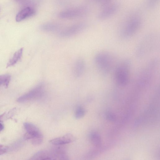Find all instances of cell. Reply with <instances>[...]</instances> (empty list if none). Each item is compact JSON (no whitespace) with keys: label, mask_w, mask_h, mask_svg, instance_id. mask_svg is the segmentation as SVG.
<instances>
[{"label":"cell","mask_w":160,"mask_h":160,"mask_svg":"<svg viewBox=\"0 0 160 160\" xmlns=\"http://www.w3.org/2000/svg\"><path fill=\"white\" fill-rule=\"evenodd\" d=\"M94 62L98 70L104 76L114 71L118 63L115 56L111 52L102 51L94 57Z\"/></svg>","instance_id":"6da1fadb"},{"label":"cell","mask_w":160,"mask_h":160,"mask_svg":"<svg viewBox=\"0 0 160 160\" xmlns=\"http://www.w3.org/2000/svg\"><path fill=\"white\" fill-rule=\"evenodd\" d=\"M131 62L129 59H125L118 63L114 70V79L116 84L124 87L129 82Z\"/></svg>","instance_id":"7a4b0ae2"},{"label":"cell","mask_w":160,"mask_h":160,"mask_svg":"<svg viewBox=\"0 0 160 160\" xmlns=\"http://www.w3.org/2000/svg\"><path fill=\"white\" fill-rule=\"evenodd\" d=\"M158 38L154 34L145 36L140 41L135 51L136 57L142 58L153 51L157 46Z\"/></svg>","instance_id":"3957f363"},{"label":"cell","mask_w":160,"mask_h":160,"mask_svg":"<svg viewBox=\"0 0 160 160\" xmlns=\"http://www.w3.org/2000/svg\"><path fill=\"white\" fill-rule=\"evenodd\" d=\"M141 24V19L137 15H131L127 20L119 32L121 39H127L133 36L138 31Z\"/></svg>","instance_id":"277c9868"},{"label":"cell","mask_w":160,"mask_h":160,"mask_svg":"<svg viewBox=\"0 0 160 160\" xmlns=\"http://www.w3.org/2000/svg\"><path fill=\"white\" fill-rule=\"evenodd\" d=\"M44 91V85L41 83L28 92L19 98L18 101L22 102L41 98L43 95Z\"/></svg>","instance_id":"5b68a950"},{"label":"cell","mask_w":160,"mask_h":160,"mask_svg":"<svg viewBox=\"0 0 160 160\" xmlns=\"http://www.w3.org/2000/svg\"><path fill=\"white\" fill-rule=\"evenodd\" d=\"M102 6L98 16V18L101 20L106 19L111 17L117 12L119 8L118 4L115 2H110Z\"/></svg>","instance_id":"8992f818"},{"label":"cell","mask_w":160,"mask_h":160,"mask_svg":"<svg viewBox=\"0 0 160 160\" xmlns=\"http://www.w3.org/2000/svg\"><path fill=\"white\" fill-rule=\"evenodd\" d=\"M85 25L80 23L73 25L61 31L60 36L62 38H68L73 36L81 32L84 28Z\"/></svg>","instance_id":"52a82bcc"},{"label":"cell","mask_w":160,"mask_h":160,"mask_svg":"<svg viewBox=\"0 0 160 160\" xmlns=\"http://www.w3.org/2000/svg\"><path fill=\"white\" fill-rule=\"evenodd\" d=\"M86 12V9L83 8H74L61 12L59 16L64 18H74L84 15Z\"/></svg>","instance_id":"ba28073f"},{"label":"cell","mask_w":160,"mask_h":160,"mask_svg":"<svg viewBox=\"0 0 160 160\" xmlns=\"http://www.w3.org/2000/svg\"><path fill=\"white\" fill-rule=\"evenodd\" d=\"M24 126L27 132L24 135L25 139H32L42 135L38 128L33 124L25 122Z\"/></svg>","instance_id":"9c48e42d"},{"label":"cell","mask_w":160,"mask_h":160,"mask_svg":"<svg viewBox=\"0 0 160 160\" xmlns=\"http://www.w3.org/2000/svg\"><path fill=\"white\" fill-rule=\"evenodd\" d=\"M62 145H54L50 151L53 157V160H67L68 156L66 150Z\"/></svg>","instance_id":"30bf717a"},{"label":"cell","mask_w":160,"mask_h":160,"mask_svg":"<svg viewBox=\"0 0 160 160\" xmlns=\"http://www.w3.org/2000/svg\"><path fill=\"white\" fill-rule=\"evenodd\" d=\"M75 140V137L72 134L67 133L63 136L52 139L49 142L54 145H63L73 142Z\"/></svg>","instance_id":"8fae6325"},{"label":"cell","mask_w":160,"mask_h":160,"mask_svg":"<svg viewBox=\"0 0 160 160\" xmlns=\"http://www.w3.org/2000/svg\"><path fill=\"white\" fill-rule=\"evenodd\" d=\"M35 13V9L32 7L27 6L19 12L16 17L17 22H20L34 15Z\"/></svg>","instance_id":"7c38bea8"},{"label":"cell","mask_w":160,"mask_h":160,"mask_svg":"<svg viewBox=\"0 0 160 160\" xmlns=\"http://www.w3.org/2000/svg\"><path fill=\"white\" fill-rule=\"evenodd\" d=\"M85 69V63L82 59H79L75 62L73 68V74L76 78L81 77L84 73Z\"/></svg>","instance_id":"4fadbf2b"},{"label":"cell","mask_w":160,"mask_h":160,"mask_svg":"<svg viewBox=\"0 0 160 160\" xmlns=\"http://www.w3.org/2000/svg\"><path fill=\"white\" fill-rule=\"evenodd\" d=\"M31 160H53L50 151L46 150L40 151L35 153L30 159Z\"/></svg>","instance_id":"5bb4252c"},{"label":"cell","mask_w":160,"mask_h":160,"mask_svg":"<svg viewBox=\"0 0 160 160\" xmlns=\"http://www.w3.org/2000/svg\"><path fill=\"white\" fill-rule=\"evenodd\" d=\"M23 51V48H22L14 53L12 57L8 62L6 68L14 65L21 59L22 54Z\"/></svg>","instance_id":"9a60e30c"},{"label":"cell","mask_w":160,"mask_h":160,"mask_svg":"<svg viewBox=\"0 0 160 160\" xmlns=\"http://www.w3.org/2000/svg\"><path fill=\"white\" fill-rule=\"evenodd\" d=\"M59 28V26L56 23H49L42 25L40 29L42 31L48 32H54L57 31Z\"/></svg>","instance_id":"2e32d148"},{"label":"cell","mask_w":160,"mask_h":160,"mask_svg":"<svg viewBox=\"0 0 160 160\" xmlns=\"http://www.w3.org/2000/svg\"><path fill=\"white\" fill-rule=\"evenodd\" d=\"M90 140L93 144L99 145L101 143V139L100 135L96 132L91 133L89 135Z\"/></svg>","instance_id":"e0dca14e"},{"label":"cell","mask_w":160,"mask_h":160,"mask_svg":"<svg viewBox=\"0 0 160 160\" xmlns=\"http://www.w3.org/2000/svg\"><path fill=\"white\" fill-rule=\"evenodd\" d=\"M11 79V76L8 74L0 75V85H3L8 87Z\"/></svg>","instance_id":"ac0fdd59"},{"label":"cell","mask_w":160,"mask_h":160,"mask_svg":"<svg viewBox=\"0 0 160 160\" xmlns=\"http://www.w3.org/2000/svg\"><path fill=\"white\" fill-rule=\"evenodd\" d=\"M85 110L82 107L79 106L77 108L75 112V117L76 119L83 117L85 114Z\"/></svg>","instance_id":"d6986e66"},{"label":"cell","mask_w":160,"mask_h":160,"mask_svg":"<svg viewBox=\"0 0 160 160\" xmlns=\"http://www.w3.org/2000/svg\"><path fill=\"white\" fill-rule=\"evenodd\" d=\"M31 142L34 145H39L41 144L42 142L43 137L42 135L36 137L32 139Z\"/></svg>","instance_id":"ffe728a7"},{"label":"cell","mask_w":160,"mask_h":160,"mask_svg":"<svg viewBox=\"0 0 160 160\" xmlns=\"http://www.w3.org/2000/svg\"><path fill=\"white\" fill-rule=\"evenodd\" d=\"M7 149L6 146L0 144V155L4 154L7 151Z\"/></svg>","instance_id":"44dd1931"},{"label":"cell","mask_w":160,"mask_h":160,"mask_svg":"<svg viewBox=\"0 0 160 160\" xmlns=\"http://www.w3.org/2000/svg\"><path fill=\"white\" fill-rule=\"evenodd\" d=\"M158 0H148V5L149 8H152L156 4Z\"/></svg>","instance_id":"7402d4cb"},{"label":"cell","mask_w":160,"mask_h":160,"mask_svg":"<svg viewBox=\"0 0 160 160\" xmlns=\"http://www.w3.org/2000/svg\"><path fill=\"white\" fill-rule=\"evenodd\" d=\"M107 118L110 120L113 121L115 119V117L114 115L112 113H108L107 115Z\"/></svg>","instance_id":"603a6c76"},{"label":"cell","mask_w":160,"mask_h":160,"mask_svg":"<svg viewBox=\"0 0 160 160\" xmlns=\"http://www.w3.org/2000/svg\"><path fill=\"white\" fill-rule=\"evenodd\" d=\"M17 2L22 4H27L29 2H28L29 0H14Z\"/></svg>","instance_id":"cb8c5ba5"},{"label":"cell","mask_w":160,"mask_h":160,"mask_svg":"<svg viewBox=\"0 0 160 160\" xmlns=\"http://www.w3.org/2000/svg\"><path fill=\"white\" fill-rule=\"evenodd\" d=\"M112 0H103L101 3L102 5L103 6L110 2Z\"/></svg>","instance_id":"d4e9b609"},{"label":"cell","mask_w":160,"mask_h":160,"mask_svg":"<svg viewBox=\"0 0 160 160\" xmlns=\"http://www.w3.org/2000/svg\"><path fill=\"white\" fill-rule=\"evenodd\" d=\"M4 126L2 124L0 123V132L2 131L3 129Z\"/></svg>","instance_id":"484cf974"},{"label":"cell","mask_w":160,"mask_h":160,"mask_svg":"<svg viewBox=\"0 0 160 160\" xmlns=\"http://www.w3.org/2000/svg\"><path fill=\"white\" fill-rule=\"evenodd\" d=\"M96 1H98V2H100V3L101 2L102 0H96Z\"/></svg>","instance_id":"4316f807"}]
</instances>
